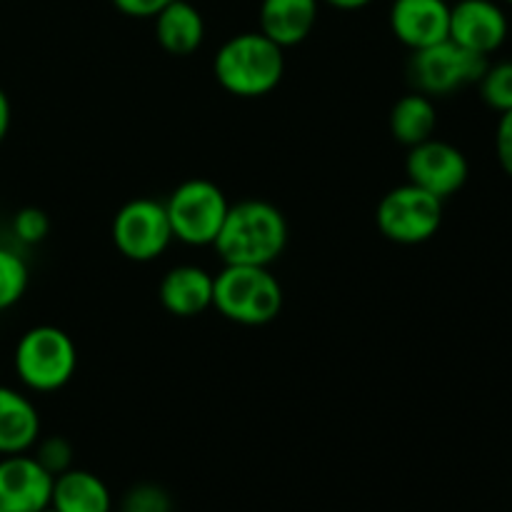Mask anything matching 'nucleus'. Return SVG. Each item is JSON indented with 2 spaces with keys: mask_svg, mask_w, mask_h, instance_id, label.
<instances>
[{
  "mask_svg": "<svg viewBox=\"0 0 512 512\" xmlns=\"http://www.w3.org/2000/svg\"><path fill=\"white\" fill-rule=\"evenodd\" d=\"M223 265L270 268L288 248V220L278 205L260 198L230 203L213 243Z\"/></svg>",
  "mask_w": 512,
  "mask_h": 512,
  "instance_id": "f257e3e1",
  "label": "nucleus"
},
{
  "mask_svg": "<svg viewBox=\"0 0 512 512\" xmlns=\"http://www.w3.org/2000/svg\"><path fill=\"white\" fill-rule=\"evenodd\" d=\"M213 75L220 88L235 98H263L283 80L285 53L260 30H245L220 45Z\"/></svg>",
  "mask_w": 512,
  "mask_h": 512,
  "instance_id": "f03ea898",
  "label": "nucleus"
},
{
  "mask_svg": "<svg viewBox=\"0 0 512 512\" xmlns=\"http://www.w3.org/2000/svg\"><path fill=\"white\" fill-rule=\"evenodd\" d=\"M213 308L235 325L260 328L283 310V285L260 265H223L213 275Z\"/></svg>",
  "mask_w": 512,
  "mask_h": 512,
  "instance_id": "7ed1b4c3",
  "label": "nucleus"
},
{
  "mask_svg": "<svg viewBox=\"0 0 512 512\" xmlns=\"http://www.w3.org/2000/svg\"><path fill=\"white\" fill-rule=\"evenodd\" d=\"M20 383L33 393H55L73 380L78 370L75 340L55 325H35L20 335L13 353Z\"/></svg>",
  "mask_w": 512,
  "mask_h": 512,
  "instance_id": "20e7f679",
  "label": "nucleus"
},
{
  "mask_svg": "<svg viewBox=\"0 0 512 512\" xmlns=\"http://www.w3.org/2000/svg\"><path fill=\"white\" fill-rule=\"evenodd\" d=\"M228 208L230 203L223 188L208 178L183 180L165 200L173 238L190 248H205L215 243Z\"/></svg>",
  "mask_w": 512,
  "mask_h": 512,
  "instance_id": "39448f33",
  "label": "nucleus"
},
{
  "mask_svg": "<svg viewBox=\"0 0 512 512\" xmlns=\"http://www.w3.org/2000/svg\"><path fill=\"white\" fill-rule=\"evenodd\" d=\"M445 200L413 183L390 188L375 208V225L380 235L398 245L428 243L443 225Z\"/></svg>",
  "mask_w": 512,
  "mask_h": 512,
  "instance_id": "423d86ee",
  "label": "nucleus"
},
{
  "mask_svg": "<svg viewBox=\"0 0 512 512\" xmlns=\"http://www.w3.org/2000/svg\"><path fill=\"white\" fill-rule=\"evenodd\" d=\"M490 58L460 48L453 40H443L430 48L413 50L408 60V78L418 93L428 98H445L468 85H478Z\"/></svg>",
  "mask_w": 512,
  "mask_h": 512,
  "instance_id": "0eeeda50",
  "label": "nucleus"
},
{
  "mask_svg": "<svg viewBox=\"0 0 512 512\" xmlns=\"http://www.w3.org/2000/svg\"><path fill=\"white\" fill-rule=\"evenodd\" d=\"M110 235L115 250L133 263H153L175 240L165 203L155 198H133L120 205Z\"/></svg>",
  "mask_w": 512,
  "mask_h": 512,
  "instance_id": "6e6552de",
  "label": "nucleus"
},
{
  "mask_svg": "<svg viewBox=\"0 0 512 512\" xmlns=\"http://www.w3.org/2000/svg\"><path fill=\"white\" fill-rule=\"evenodd\" d=\"M405 175L408 183L428 190L440 200L460 193L470 178V163L458 145L448 140L430 138L425 143L408 148L405 155Z\"/></svg>",
  "mask_w": 512,
  "mask_h": 512,
  "instance_id": "1a4fd4ad",
  "label": "nucleus"
},
{
  "mask_svg": "<svg viewBox=\"0 0 512 512\" xmlns=\"http://www.w3.org/2000/svg\"><path fill=\"white\" fill-rule=\"evenodd\" d=\"M510 18L498 0H458L450 5L448 38L460 48L490 58L505 45Z\"/></svg>",
  "mask_w": 512,
  "mask_h": 512,
  "instance_id": "9d476101",
  "label": "nucleus"
},
{
  "mask_svg": "<svg viewBox=\"0 0 512 512\" xmlns=\"http://www.w3.org/2000/svg\"><path fill=\"white\" fill-rule=\"evenodd\" d=\"M53 475L28 453L0 458V512H40L50 505Z\"/></svg>",
  "mask_w": 512,
  "mask_h": 512,
  "instance_id": "9b49d317",
  "label": "nucleus"
},
{
  "mask_svg": "<svg viewBox=\"0 0 512 512\" xmlns=\"http://www.w3.org/2000/svg\"><path fill=\"white\" fill-rule=\"evenodd\" d=\"M390 33L408 50H423L448 40V0H393L388 13Z\"/></svg>",
  "mask_w": 512,
  "mask_h": 512,
  "instance_id": "f8f14e48",
  "label": "nucleus"
},
{
  "mask_svg": "<svg viewBox=\"0 0 512 512\" xmlns=\"http://www.w3.org/2000/svg\"><path fill=\"white\" fill-rule=\"evenodd\" d=\"M158 298L165 313L175 318H198L213 308V273L200 265H175L160 280Z\"/></svg>",
  "mask_w": 512,
  "mask_h": 512,
  "instance_id": "ddd939ff",
  "label": "nucleus"
},
{
  "mask_svg": "<svg viewBox=\"0 0 512 512\" xmlns=\"http://www.w3.org/2000/svg\"><path fill=\"white\" fill-rule=\"evenodd\" d=\"M318 15L320 0H260L258 30L283 50L295 48L310 38Z\"/></svg>",
  "mask_w": 512,
  "mask_h": 512,
  "instance_id": "4468645a",
  "label": "nucleus"
},
{
  "mask_svg": "<svg viewBox=\"0 0 512 512\" xmlns=\"http://www.w3.org/2000/svg\"><path fill=\"white\" fill-rule=\"evenodd\" d=\"M40 440V413L20 390L0 385V455H20Z\"/></svg>",
  "mask_w": 512,
  "mask_h": 512,
  "instance_id": "2eb2a0df",
  "label": "nucleus"
},
{
  "mask_svg": "<svg viewBox=\"0 0 512 512\" xmlns=\"http://www.w3.org/2000/svg\"><path fill=\"white\" fill-rule=\"evenodd\" d=\"M155 40L165 53L185 58L200 50L205 40L203 13L188 0H170L155 15Z\"/></svg>",
  "mask_w": 512,
  "mask_h": 512,
  "instance_id": "dca6fc26",
  "label": "nucleus"
},
{
  "mask_svg": "<svg viewBox=\"0 0 512 512\" xmlns=\"http://www.w3.org/2000/svg\"><path fill=\"white\" fill-rule=\"evenodd\" d=\"M50 508L58 512H110L113 498L103 480L90 470L70 468L53 478Z\"/></svg>",
  "mask_w": 512,
  "mask_h": 512,
  "instance_id": "f3484780",
  "label": "nucleus"
},
{
  "mask_svg": "<svg viewBox=\"0 0 512 512\" xmlns=\"http://www.w3.org/2000/svg\"><path fill=\"white\" fill-rule=\"evenodd\" d=\"M388 128L390 135L400 145H405V148H413V145L435 138V130H438V108H435V100L418 93V90L403 95L390 108Z\"/></svg>",
  "mask_w": 512,
  "mask_h": 512,
  "instance_id": "a211bd4d",
  "label": "nucleus"
},
{
  "mask_svg": "<svg viewBox=\"0 0 512 512\" xmlns=\"http://www.w3.org/2000/svg\"><path fill=\"white\" fill-rule=\"evenodd\" d=\"M478 90L483 103L495 113L512 110V60L488 63L483 78L478 80Z\"/></svg>",
  "mask_w": 512,
  "mask_h": 512,
  "instance_id": "6ab92c4d",
  "label": "nucleus"
},
{
  "mask_svg": "<svg viewBox=\"0 0 512 512\" xmlns=\"http://www.w3.org/2000/svg\"><path fill=\"white\" fill-rule=\"evenodd\" d=\"M28 265L13 250L0 248V313L23 300L28 290Z\"/></svg>",
  "mask_w": 512,
  "mask_h": 512,
  "instance_id": "aec40b11",
  "label": "nucleus"
},
{
  "mask_svg": "<svg viewBox=\"0 0 512 512\" xmlns=\"http://www.w3.org/2000/svg\"><path fill=\"white\" fill-rule=\"evenodd\" d=\"M120 512H173V503L160 485L140 483L128 490Z\"/></svg>",
  "mask_w": 512,
  "mask_h": 512,
  "instance_id": "412c9836",
  "label": "nucleus"
},
{
  "mask_svg": "<svg viewBox=\"0 0 512 512\" xmlns=\"http://www.w3.org/2000/svg\"><path fill=\"white\" fill-rule=\"evenodd\" d=\"M33 458L38 460L53 478H58L60 473L73 468V445L65 438H60V435H53V438L38 440V443H35Z\"/></svg>",
  "mask_w": 512,
  "mask_h": 512,
  "instance_id": "4be33fe9",
  "label": "nucleus"
},
{
  "mask_svg": "<svg viewBox=\"0 0 512 512\" xmlns=\"http://www.w3.org/2000/svg\"><path fill=\"white\" fill-rule=\"evenodd\" d=\"M13 233H15V238L25 245L43 243L50 233L48 213L40 208H35V205L18 210L13 218Z\"/></svg>",
  "mask_w": 512,
  "mask_h": 512,
  "instance_id": "5701e85b",
  "label": "nucleus"
},
{
  "mask_svg": "<svg viewBox=\"0 0 512 512\" xmlns=\"http://www.w3.org/2000/svg\"><path fill=\"white\" fill-rule=\"evenodd\" d=\"M495 158L503 173L512 178V110L500 113L498 125H495Z\"/></svg>",
  "mask_w": 512,
  "mask_h": 512,
  "instance_id": "b1692460",
  "label": "nucleus"
},
{
  "mask_svg": "<svg viewBox=\"0 0 512 512\" xmlns=\"http://www.w3.org/2000/svg\"><path fill=\"white\" fill-rule=\"evenodd\" d=\"M115 5V10L128 18H155L170 0H110Z\"/></svg>",
  "mask_w": 512,
  "mask_h": 512,
  "instance_id": "393cba45",
  "label": "nucleus"
},
{
  "mask_svg": "<svg viewBox=\"0 0 512 512\" xmlns=\"http://www.w3.org/2000/svg\"><path fill=\"white\" fill-rule=\"evenodd\" d=\"M10 120H13V110H10V100L5 95V90L0 88V143L8 138V130H10Z\"/></svg>",
  "mask_w": 512,
  "mask_h": 512,
  "instance_id": "a878e982",
  "label": "nucleus"
},
{
  "mask_svg": "<svg viewBox=\"0 0 512 512\" xmlns=\"http://www.w3.org/2000/svg\"><path fill=\"white\" fill-rule=\"evenodd\" d=\"M320 3L330 5V8H335V10H363V8H368L373 0H320Z\"/></svg>",
  "mask_w": 512,
  "mask_h": 512,
  "instance_id": "bb28decb",
  "label": "nucleus"
},
{
  "mask_svg": "<svg viewBox=\"0 0 512 512\" xmlns=\"http://www.w3.org/2000/svg\"><path fill=\"white\" fill-rule=\"evenodd\" d=\"M40 512H58V510H53V508H50V505H48V508H45V510H40Z\"/></svg>",
  "mask_w": 512,
  "mask_h": 512,
  "instance_id": "cd10ccee",
  "label": "nucleus"
},
{
  "mask_svg": "<svg viewBox=\"0 0 512 512\" xmlns=\"http://www.w3.org/2000/svg\"><path fill=\"white\" fill-rule=\"evenodd\" d=\"M500 3H505V5H510V8H512V0H500Z\"/></svg>",
  "mask_w": 512,
  "mask_h": 512,
  "instance_id": "c85d7f7f",
  "label": "nucleus"
}]
</instances>
